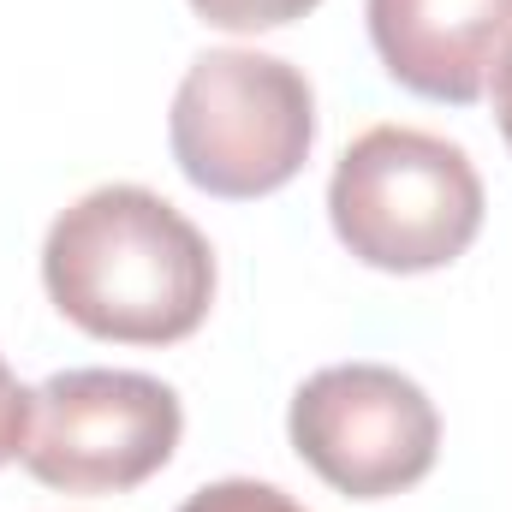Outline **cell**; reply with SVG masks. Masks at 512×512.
I'll return each mask as SVG.
<instances>
[{
    "label": "cell",
    "instance_id": "obj_6",
    "mask_svg": "<svg viewBox=\"0 0 512 512\" xmlns=\"http://www.w3.org/2000/svg\"><path fill=\"white\" fill-rule=\"evenodd\" d=\"M387 78L423 102L471 108L512 48V0H364Z\"/></svg>",
    "mask_w": 512,
    "mask_h": 512
},
{
    "label": "cell",
    "instance_id": "obj_4",
    "mask_svg": "<svg viewBox=\"0 0 512 512\" xmlns=\"http://www.w3.org/2000/svg\"><path fill=\"white\" fill-rule=\"evenodd\" d=\"M185 435L179 393L143 370H60L30 393L24 471L60 495H126Z\"/></svg>",
    "mask_w": 512,
    "mask_h": 512
},
{
    "label": "cell",
    "instance_id": "obj_10",
    "mask_svg": "<svg viewBox=\"0 0 512 512\" xmlns=\"http://www.w3.org/2000/svg\"><path fill=\"white\" fill-rule=\"evenodd\" d=\"M495 126H501V137H507V149H512V48L495 66Z\"/></svg>",
    "mask_w": 512,
    "mask_h": 512
},
{
    "label": "cell",
    "instance_id": "obj_2",
    "mask_svg": "<svg viewBox=\"0 0 512 512\" xmlns=\"http://www.w3.org/2000/svg\"><path fill=\"white\" fill-rule=\"evenodd\" d=\"M340 245L382 274H429L483 233V179L471 155L435 131L370 126L346 143L328 179Z\"/></svg>",
    "mask_w": 512,
    "mask_h": 512
},
{
    "label": "cell",
    "instance_id": "obj_9",
    "mask_svg": "<svg viewBox=\"0 0 512 512\" xmlns=\"http://www.w3.org/2000/svg\"><path fill=\"white\" fill-rule=\"evenodd\" d=\"M24 435H30V387H18V376L0 358V465L24 453Z\"/></svg>",
    "mask_w": 512,
    "mask_h": 512
},
{
    "label": "cell",
    "instance_id": "obj_5",
    "mask_svg": "<svg viewBox=\"0 0 512 512\" xmlns=\"http://www.w3.org/2000/svg\"><path fill=\"white\" fill-rule=\"evenodd\" d=\"M286 429L298 459L352 501L417 489L441 453V417L429 393L387 364L316 370L292 393Z\"/></svg>",
    "mask_w": 512,
    "mask_h": 512
},
{
    "label": "cell",
    "instance_id": "obj_1",
    "mask_svg": "<svg viewBox=\"0 0 512 512\" xmlns=\"http://www.w3.org/2000/svg\"><path fill=\"white\" fill-rule=\"evenodd\" d=\"M54 310L114 346H173L215 304L209 239L143 185H96L54 215L42 245Z\"/></svg>",
    "mask_w": 512,
    "mask_h": 512
},
{
    "label": "cell",
    "instance_id": "obj_7",
    "mask_svg": "<svg viewBox=\"0 0 512 512\" xmlns=\"http://www.w3.org/2000/svg\"><path fill=\"white\" fill-rule=\"evenodd\" d=\"M191 6L221 30H280V24L316 12L322 0H191Z\"/></svg>",
    "mask_w": 512,
    "mask_h": 512
},
{
    "label": "cell",
    "instance_id": "obj_3",
    "mask_svg": "<svg viewBox=\"0 0 512 512\" xmlns=\"http://www.w3.org/2000/svg\"><path fill=\"white\" fill-rule=\"evenodd\" d=\"M167 143L179 173L227 203H251L298 179L316 143L310 78L256 48L197 54L173 90Z\"/></svg>",
    "mask_w": 512,
    "mask_h": 512
},
{
    "label": "cell",
    "instance_id": "obj_8",
    "mask_svg": "<svg viewBox=\"0 0 512 512\" xmlns=\"http://www.w3.org/2000/svg\"><path fill=\"white\" fill-rule=\"evenodd\" d=\"M179 512H304L292 495H280L274 483H251V477H227V483H209L197 489Z\"/></svg>",
    "mask_w": 512,
    "mask_h": 512
}]
</instances>
